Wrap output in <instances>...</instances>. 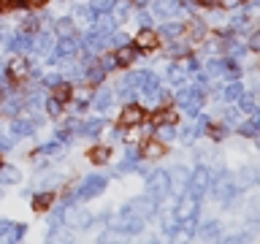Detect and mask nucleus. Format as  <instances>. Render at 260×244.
Instances as JSON below:
<instances>
[{
  "mask_svg": "<svg viewBox=\"0 0 260 244\" xmlns=\"http://www.w3.org/2000/svg\"><path fill=\"white\" fill-rule=\"evenodd\" d=\"M30 44H32L30 36H16L11 41V49H14V52H30Z\"/></svg>",
  "mask_w": 260,
  "mask_h": 244,
  "instance_id": "20",
  "label": "nucleus"
},
{
  "mask_svg": "<svg viewBox=\"0 0 260 244\" xmlns=\"http://www.w3.org/2000/svg\"><path fill=\"white\" fill-rule=\"evenodd\" d=\"M166 152V146H162L160 141H149L144 146V158H149V160H154V158H160V155Z\"/></svg>",
  "mask_w": 260,
  "mask_h": 244,
  "instance_id": "17",
  "label": "nucleus"
},
{
  "mask_svg": "<svg viewBox=\"0 0 260 244\" xmlns=\"http://www.w3.org/2000/svg\"><path fill=\"white\" fill-rule=\"evenodd\" d=\"M171 190V179H168V174H162V171H157V174H152V179H149V193H152V201H157V198H162Z\"/></svg>",
  "mask_w": 260,
  "mask_h": 244,
  "instance_id": "1",
  "label": "nucleus"
},
{
  "mask_svg": "<svg viewBox=\"0 0 260 244\" xmlns=\"http://www.w3.org/2000/svg\"><path fill=\"white\" fill-rule=\"evenodd\" d=\"M217 3L222 6V8H236V6L241 3V0H217Z\"/></svg>",
  "mask_w": 260,
  "mask_h": 244,
  "instance_id": "49",
  "label": "nucleus"
},
{
  "mask_svg": "<svg viewBox=\"0 0 260 244\" xmlns=\"http://www.w3.org/2000/svg\"><path fill=\"white\" fill-rule=\"evenodd\" d=\"M16 182H19V168L0 166V185H16Z\"/></svg>",
  "mask_w": 260,
  "mask_h": 244,
  "instance_id": "10",
  "label": "nucleus"
},
{
  "mask_svg": "<svg viewBox=\"0 0 260 244\" xmlns=\"http://www.w3.org/2000/svg\"><path fill=\"white\" fill-rule=\"evenodd\" d=\"M133 60H136V49H130L127 44L119 46V52H117V65H130Z\"/></svg>",
  "mask_w": 260,
  "mask_h": 244,
  "instance_id": "15",
  "label": "nucleus"
},
{
  "mask_svg": "<svg viewBox=\"0 0 260 244\" xmlns=\"http://www.w3.org/2000/svg\"><path fill=\"white\" fill-rule=\"evenodd\" d=\"M141 87H144V93H146V95H152V93H157V89H160V81H157V76H154V73H146V71H144Z\"/></svg>",
  "mask_w": 260,
  "mask_h": 244,
  "instance_id": "11",
  "label": "nucleus"
},
{
  "mask_svg": "<svg viewBox=\"0 0 260 244\" xmlns=\"http://www.w3.org/2000/svg\"><path fill=\"white\" fill-rule=\"evenodd\" d=\"M19 101H6L3 106H0V114H16V111H19Z\"/></svg>",
  "mask_w": 260,
  "mask_h": 244,
  "instance_id": "32",
  "label": "nucleus"
},
{
  "mask_svg": "<svg viewBox=\"0 0 260 244\" xmlns=\"http://www.w3.org/2000/svg\"><path fill=\"white\" fill-rule=\"evenodd\" d=\"M101 68L103 71H114V68H117V57H106V60L101 63Z\"/></svg>",
  "mask_w": 260,
  "mask_h": 244,
  "instance_id": "44",
  "label": "nucleus"
},
{
  "mask_svg": "<svg viewBox=\"0 0 260 244\" xmlns=\"http://www.w3.org/2000/svg\"><path fill=\"white\" fill-rule=\"evenodd\" d=\"M106 187V179L98 176V174H89L84 179V185H81V195H87V198H92V195H98Z\"/></svg>",
  "mask_w": 260,
  "mask_h": 244,
  "instance_id": "3",
  "label": "nucleus"
},
{
  "mask_svg": "<svg viewBox=\"0 0 260 244\" xmlns=\"http://www.w3.org/2000/svg\"><path fill=\"white\" fill-rule=\"evenodd\" d=\"M111 101H114V93H111V89H101V93L95 95V106H98L101 111L111 109Z\"/></svg>",
  "mask_w": 260,
  "mask_h": 244,
  "instance_id": "14",
  "label": "nucleus"
},
{
  "mask_svg": "<svg viewBox=\"0 0 260 244\" xmlns=\"http://www.w3.org/2000/svg\"><path fill=\"white\" fill-rule=\"evenodd\" d=\"M73 52H76V41H73V38L68 36V38H62V41H60V46H57V54H52V60H49V63H57L60 57L73 54Z\"/></svg>",
  "mask_w": 260,
  "mask_h": 244,
  "instance_id": "9",
  "label": "nucleus"
},
{
  "mask_svg": "<svg viewBox=\"0 0 260 244\" xmlns=\"http://www.w3.org/2000/svg\"><path fill=\"white\" fill-rule=\"evenodd\" d=\"M249 46H252V49H257V46H260V36H252V41H249Z\"/></svg>",
  "mask_w": 260,
  "mask_h": 244,
  "instance_id": "54",
  "label": "nucleus"
},
{
  "mask_svg": "<svg viewBox=\"0 0 260 244\" xmlns=\"http://www.w3.org/2000/svg\"><path fill=\"white\" fill-rule=\"evenodd\" d=\"M119 98L125 103H133V98H136V89L133 87H127V84H122V89H119Z\"/></svg>",
  "mask_w": 260,
  "mask_h": 244,
  "instance_id": "34",
  "label": "nucleus"
},
{
  "mask_svg": "<svg viewBox=\"0 0 260 244\" xmlns=\"http://www.w3.org/2000/svg\"><path fill=\"white\" fill-rule=\"evenodd\" d=\"M30 49H36L38 54H46L49 49H52V36H46V33L44 36H36V41L30 44Z\"/></svg>",
  "mask_w": 260,
  "mask_h": 244,
  "instance_id": "13",
  "label": "nucleus"
},
{
  "mask_svg": "<svg viewBox=\"0 0 260 244\" xmlns=\"http://www.w3.org/2000/svg\"><path fill=\"white\" fill-rule=\"evenodd\" d=\"M217 233H219V225H214V223H209L206 228H203V239H214Z\"/></svg>",
  "mask_w": 260,
  "mask_h": 244,
  "instance_id": "39",
  "label": "nucleus"
},
{
  "mask_svg": "<svg viewBox=\"0 0 260 244\" xmlns=\"http://www.w3.org/2000/svg\"><path fill=\"white\" fill-rule=\"evenodd\" d=\"M198 3H201V6H214L217 0H198Z\"/></svg>",
  "mask_w": 260,
  "mask_h": 244,
  "instance_id": "55",
  "label": "nucleus"
},
{
  "mask_svg": "<svg viewBox=\"0 0 260 244\" xmlns=\"http://www.w3.org/2000/svg\"><path fill=\"white\" fill-rule=\"evenodd\" d=\"M168 79L174 81V84H182V81L187 79V71L182 68V65H174V68L168 71Z\"/></svg>",
  "mask_w": 260,
  "mask_h": 244,
  "instance_id": "23",
  "label": "nucleus"
},
{
  "mask_svg": "<svg viewBox=\"0 0 260 244\" xmlns=\"http://www.w3.org/2000/svg\"><path fill=\"white\" fill-rule=\"evenodd\" d=\"M141 228H144L141 220H130V223H125V231H127V233H138Z\"/></svg>",
  "mask_w": 260,
  "mask_h": 244,
  "instance_id": "40",
  "label": "nucleus"
},
{
  "mask_svg": "<svg viewBox=\"0 0 260 244\" xmlns=\"http://www.w3.org/2000/svg\"><path fill=\"white\" fill-rule=\"evenodd\" d=\"M187 30H190V36H192L195 41H198V38L203 36V24H201V22H192V24H190V27H187Z\"/></svg>",
  "mask_w": 260,
  "mask_h": 244,
  "instance_id": "41",
  "label": "nucleus"
},
{
  "mask_svg": "<svg viewBox=\"0 0 260 244\" xmlns=\"http://www.w3.org/2000/svg\"><path fill=\"white\" fill-rule=\"evenodd\" d=\"M57 33H60L62 38H68V36H73V24L68 22V19H62V22H57Z\"/></svg>",
  "mask_w": 260,
  "mask_h": 244,
  "instance_id": "31",
  "label": "nucleus"
},
{
  "mask_svg": "<svg viewBox=\"0 0 260 244\" xmlns=\"http://www.w3.org/2000/svg\"><path fill=\"white\" fill-rule=\"evenodd\" d=\"M101 128H103V119H89L81 130H84V136H98V133H101Z\"/></svg>",
  "mask_w": 260,
  "mask_h": 244,
  "instance_id": "24",
  "label": "nucleus"
},
{
  "mask_svg": "<svg viewBox=\"0 0 260 244\" xmlns=\"http://www.w3.org/2000/svg\"><path fill=\"white\" fill-rule=\"evenodd\" d=\"M87 79H89V81H101V79H103V71H98V68H92V71L87 73Z\"/></svg>",
  "mask_w": 260,
  "mask_h": 244,
  "instance_id": "47",
  "label": "nucleus"
},
{
  "mask_svg": "<svg viewBox=\"0 0 260 244\" xmlns=\"http://www.w3.org/2000/svg\"><path fill=\"white\" fill-rule=\"evenodd\" d=\"M176 130L174 125H157V141H174Z\"/></svg>",
  "mask_w": 260,
  "mask_h": 244,
  "instance_id": "22",
  "label": "nucleus"
},
{
  "mask_svg": "<svg viewBox=\"0 0 260 244\" xmlns=\"http://www.w3.org/2000/svg\"><path fill=\"white\" fill-rule=\"evenodd\" d=\"M141 24H144V27H149V24H152V16L146 11H141Z\"/></svg>",
  "mask_w": 260,
  "mask_h": 244,
  "instance_id": "53",
  "label": "nucleus"
},
{
  "mask_svg": "<svg viewBox=\"0 0 260 244\" xmlns=\"http://www.w3.org/2000/svg\"><path fill=\"white\" fill-rule=\"evenodd\" d=\"M214 195H217L219 201H228V198L233 195V185L222 176V179H219V185H217V190H214Z\"/></svg>",
  "mask_w": 260,
  "mask_h": 244,
  "instance_id": "16",
  "label": "nucleus"
},
{
  "mask_svg": "<svg viewBox=\"0 0 260 244\" xmlns=\"http://www.w3.org/2000/svg\"><path fill=\"white\" fill-rule=\"evenodd\" d=\"M109 155H111V146H95L89 158H92V163H106V160H109Z\"/></svg>",
  "mask_w": 260,
  "mask_h": 244,
  "instance_id": "21",
  "label": "nucleus"
},
{
  "mask_svg": "<svg viewBox=\"0 0 260 244\" xmlns=\"http://www.w3.org/2000/svg\"><path fill=\"white\" fill-rule=\"evenodd\" d=\"M57 149H60V141H52V144L41 146V152H57Z\"/></svg>",
  "mask_w": 260,
  "mask_h": 244,
  "instance_id": "50",
  "label": "nucleus"
},
{
  "mask_svg": "<svg viewBox=\"0 0 260 244\" xmlns=\"http://www.w3.org/2000/svg\"><path fill=\"white\" fill-rule=\"evenodd\" d=\"M60 81H62V79L57 76V73H49V76L44 79V84H46V87H57V84H60Z\"/></svg>",
  "mask_w": 260,
  "mask_h": 244,
  "instance_id": "45",
  "label": "nucleus"
},
{
  "mask_svg": "<svg viewBox=\"0 0 260 244\" xmlns=\"http://www.w3.org/2000/svg\"><path fill=\"white\" fill-rule=\"evenodd\" d=\"M22 3L27 6V8H38V6H44L46 0H22Z\"/></svg>",
  "mask_w": 260,
  "mask_h": 244,
  "instance_id": "51",
  "label": "nucleus"
},
{
  "mask_svg": "<svg viewBox=\"0 0 260 244\" xmlns=\"http://www.w3.org/2000/svg\"><path fill=\"white\" fill-rule=\"evenodd\" d=\"M209 185H211V176H209V171H206V168H198V171L192 174L190 190H192V195H201L203 190H209Z\"/></svg>",
  "mask_w": 260,
  "mask_h": 244,
  "instance_id": "4",
  "label": "nucleus"
},
{
  "mask_svg": "<svg viewBox=\"0 0 260 244\" xmlns=\"http://www.w3.org/2000/svg\"><path fill=\"white\" fill-rule=\"evenodd\" d=\"M152 209H154V201H149V198H138V201H133V203H130V206L125 209V215L144 217V215H149Z\"/></svg>",
  "mask_w": 260,
  "mask_h": 244,
  "instance_id": "5",
  "label": "nucleus"
},
{
  "mask_svg": "<svg viewBox=\"0 0 260 244\" xmlns=\"http://www.w3.org/2000/svg\"><path fill=\"white\" fill-rule=\"evenodd\" d=\"M46 111H49V114H52V117H57V114H60V111H62V103H60V101H57V98H52V101H49V103H46Z\"/></svg>",
  "mask_w": 260,
  "mask_h": 244,
  "instance_id": "35",
  "label": "nucleus"
},
{
  "mask_svg": "<svg viewBox=\"0 0 260 244\" xmlns=\"http://www.w3.org/2000/svg\"><path fill=\"white\" fill-rule=\"evenodd\" d=\"M141 119H144V111L138 109V106H127V109L122 111V125H125V128L141 125Z\"/></svg>",
  "mask_w": 260,
  "mask_h": 244,
  "instance_id": "6",
  "label": "nucleus"
},
{
  "mask_svg": "<svg viewBox=\"0 0 260 244\" xmlns=\"http://www.w3.org/2000/svg\"><path fill=\"white\" fill-rule=\"evenodd\" d=\"M152 122L154 125H176V114L174 111H157Z\"/></svg>",
  "mask_w": 260,
  "mask_h": 244,
  "instance_id": "19",
  "label": "nucleus"
},
{
  "mask_svg": "<svg viewBox=\"0 0 260 244\" xmlns=\"http://www.w3.org/2000/svg\"><path fill=\"white\" fill-rule=\"evenodd\" d=\"M209 71H211V73H222V71H225V63H222V60H211V63H209Z\"/></svg>",
  "mask_w": 260,
  "mask_h": 244,
  "instance_id": "43",
  "label": "nucleus"
},
{
  "mask_svg": "<svg viewBox=\"0 0 260 244\" xmlns=\"http://www.w3.org/2000/svg\"><path fill=\"white\" fill-rule=\"evenodd\" d=\"M11 71H14V76H24V73H27V63H24V60H16V63L11 65Z\"/></svg>",
  "mask_w": 260,
  "mask_h": 244,
  "instance_id": "37",
  "label": "nucleus"
},
{
  "mask_svg": "<svg viewBox=\"0 0 260 244\" xmlns=\"http://www.w3.org/2000/svg\"><path fill=\"white\" fill-rule=\"evenodd\" d=\"M11 130H14V136H30L32 133V122L30 119H16Z\"/></svg>",
  "mask_w": 260,
  "mask_h": 244,
  "instance_id": "18",
  "label": "nucleus"
},
{
  "mask_svg": "<svg viewBox=\"0 0 260 244\" xmlns=\"http://www.w3.org/2000/svg\"><path fill=\"white\" fill-rule=\"evenodd\" d=\"M152 11L157 14V16H176L179 14V6L174 3V0H154Z\"/></svg>",
  "mask_w": 260,
  "mask_h": 244,
  "instance_id": "7",
  "label": "nucleus"
},
{
  "mask_svg": "<svg viewBox=\"0 0 260 244\" xmlns=\"http://www.w3.org/2000/svg\"><path fill=\"white\" fill-rule=\"evenodd\" d=\"M160 33H162L166 38H174V36H179V33H182V27H179V24H171V22H168V24H162V30H160Z\"/></svg>",
  "mask_w": 260,
  "mask_h": 244,
  "instance_id": "33",
  "label": "nucleus"
},
{
  "mask_svg": "<svg viewBox=\"0 0 260 244\" xmlns=\"http://www.w3.org/2000/svg\"><path fill=\"white\" fill-rule=\"evenodd\" d=\"M195 211H198V206H195V198L190 195V198H182V203L176 206V217L179 220H190Z\"/></svg>",
  "mask_w": 260,
  "mask_h": 244,
  "instance_id": "8",
  "label": "nucleus"
},
{
  "mask_svg": "<svg viewBox=\"0 0 260 244\" xmlns=\"http://www.w3.org/2000/svg\"><path fill=\"white\" fill-rule=\"evenodd\" d=\"M8 231H11V223H6V220H0V236H6Z\"/></svg>",
  "mask_w": 260,
  "mask_h": 244,
  "instance_id": "52",
  "label": "nucleus"
},
{
  "mask_svg": "<svg viewBox=\"0 0 260 244\" xmlns=\"http://www.w3.org/2000/svg\"><path fill=\"white\" fill-rule=\"evenodd\" d=\"M89 8H92V11L95 14H109L111 11V0H92V6H89Z\"/></svg>",
  "mask_w": 260,
  "mask_h": 244,
  "instance_id": "27",
  "label": "nucleus"
},
{
  "mask_svg": "<svg viewBox=\"0 0 260 244\" xmlns=\"http://www.w3.org/2000/svg\"><path fill=\"white\" fill-rule=\"evenodd\" d=\"M98 27H101V30H111V27H114V19H109V16H103Z\"/></svg>",
  "mask_w": 260,
  "mask_h": 244,
  "instance_id": "48",
  "label": "nucleus"
},
{
  "mask_svg": "<svg viewBox=\"0 0 260 244\" xmlns=\"http://www.w3.org/2000/svg\"><path fill=\"white\" fill-rule=\"evenodd\" d=\"M141 76H144V71H136V73H127L122 81H125L127 87H138V84H141Z\"/></svg>",
  "mask_w": 260,
  "mask_h": 244,
  "instance_id": "29",
  "label": "nucleus"
},
{
  "mask_svg": "<svg viewBox=\"0 0 260 244\" xmlns=\"http://www.w3.org/2000/svg\"><path fill=\"white\" fill-rule=\"evenodd\" d=\"M241 109L247 111V114H255V111H257V103H255V98H252V95H244V93H241Z\"/></svg>",
  "mask_w": 260,
  "mask_h": 244,
  "instance_id": "25",
  "label": "nucleus"
},
{
  "mask_svg": "<svg viewBox=\"0 0 260 244\" xmlns=\"http://www.w3.org/2000/svg\"><path fill=\"white\" fill-rule=\"evenodd\" d=\"M54 98H57L60 103L68 101V98H71V87H60V84H57V95H54Z\"/></svg>",
  "mask_w": 260,
  "mask_h": 244,
  "instance_id": "42",
  "label": "nucleus"
},
{
  "mask_svg": "<svg viewBox=\"0 0 260 244\" xmlns=\"http://www.w3.org/2000/svg\"><path fill=\"white\" fill-rule=\"evenodd\" d=\"M127 11H130V6L127 3H119L117 8H114V19H127Z\"/></svg>",
  "mask_w": 260,
  "mask_h": 244,
  "instance_id": "36",
  "label": "nucleus"
},
{
  "mask_svg": "<svg viewBox=\"0 0 260 244\" xmlns=\"http://www.w3.org/2000/svg\"><path fill=\"white\" fill-rule=\"evenodd\" d=\"M49 203H52V195H49V193H44V195H36V201H32V206H36L38 211H44V209L49 206Z\"/></svg>",
  "mask_w": 260,
  "mask_h": 244,
  "instance_id": "28",
  "label": "nucleus"
},
{
  "mask_svg": "<svg viewBox=\"0 0 260 244\" xmlns=\"http://www.w3.org/2000/svg\"><path fill=\"white\" fill-rule=\"evenodd\" d=\"M239 130L244 136H257L260 125H257V119H249V122H244V125H239Z\"/></svg>",
  "mask_w": 260,
  "mask_h": 244,
  "instance_id": "26",
  "label": "nucleus"
},
{
  "mask_svg": "<svg viewBox=\"0 0 260 244\" xmlns=\"http://www.w3.org/2000/svg\"><path fill=\"white\" fill-rule=\"evenodd\" d=\"M201 101L203 98H201L198 89H182V93H176V103H182L190 114H195L201 109Z\"/></svg>",
  "mask_w": 260,
  "mask_h": 244,
  "instance_id": "2",
  "label": "nucleus"
},
{
  "mask_svg": "<svg viewBox=\"0 0 260 244\" xmlns=\"http://www.w3.org/2000/svg\"><path fill=\"white\" fill-rule=\"evenodd\" d=\"M111 41H114V46H125L127 36H125V33H117V36H111Z\"/></svg>",
  "mask_w": 260,
  "mask_h": 244,
  "instance_id": "46",
  "label": "nucleus"
},
{
  "mask_svg": "<svg viewBox=\"0 0 260 244\" xmlns=\"http://www.w3.org/2000/svg\"><path fill=\"white\" fill-rule=\"evenodd\" d=\"M241 93H244V89H241V84H231V87L225 89V98H228V101H239V98H241Z\"/></svg>",
  "mask_w": 260,
  "mask_h": 244,
  "instance_id": "30",
  "label": "nucleus"
},
{
  "mask_svg": "<svg viewBox=\"0 0 260 244\" xmlns=\"http://www.w3.org/2000/svg\"><path fill=\"white\" fill-rule=\"evenodd\" d=\"M24 231H27L24 225H11V236H8V239H11V241H19L22 236H24Z\"/></svg>",
  "mask_w": 260,
  "mask_h": 244,
  "instance_id": "38",
  "label": "nucleus"
},
{
  "mask_svg": "<svg viewBox=\"0 0 260 244\" xmlns=\"http://www.w3.org/2000/svg\"><path fill=\"white\" fill-rule=\"evenodd\" d=\"M136 44L141 49H154V46H157V36H154L152 30H141V36L136 38Z\"/></svg>",
  "mask_w": 260,
  "mask_h": 244,
  "instance_id": "12",
  "label": "nucleus"
}]
</instances>
